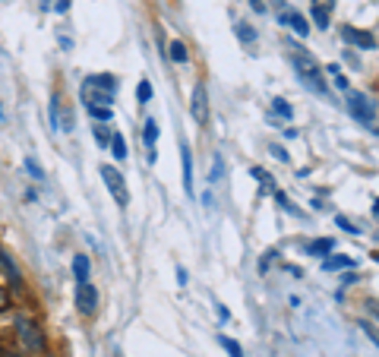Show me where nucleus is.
I'll return each instance as SVG.
<instances>
[{"instance_id":"f257e3e1","label":"nucleus","mask_w":379,"mask_h":357,"mask_svg":"<svg viewBox=\"0 0 379 357\" xmlns=\"http://www.w3.org/2000/svg\"><path fill=\"white\" fill-rule=\"evenodd\" d=\"M291 64H294V73H297V79H300L307 89H313L316 95H322L326 92V79H322V70H319V64H316V58H310L307 51H291Z\"/></svg>"},{"instance_id":"f03ea898","label":"nucleus","mask_w":379,"mask_h":357,"mask_svg":"<svg viewBox=\"0 0 379 357\" xmlns=\"http://www.w3.org/2000/svg\"><path fill=\"white\" fill-rule=\"evenodd\" d=\"M347 111L354 114L357 123H364L370 133H376V105H373V98H366L364 92H347Z\"/></svg>"},{"instance_id":"7ed1b4c3","label":"nucleus","mask_w":379,"mask_h":357,"mask_svg":"<svg viewBox=\"0 0 379 357\" xmlns=\"http://www.w3.org/2000/svg\"><path fill=\"white\" fill-rule=\"evenodd\" d=\"M16 332H19V342H22V348H25V351L38 354V351L44 348V335H41V329H38L35 319H29V316H16Z\"/></svg>"},{"instance_id":"20e7f679","label":"nucleus","mask_w":379,"mask_h":357,"mask_svg":"<svg viewBox=\"0 0 379 357\" xmlns=\"http://www.w3.org/2000/svg\"><path fill=\"white\" fill-rule=\"evenodd\" d=\"M101 177H105V187L111 190V196H114V203L124 209V206H130V190H126V180H124V174L120 171H114L111 165H101Z\"/></svg>"},{"instance_id":"39448f33","label":"nucleus","mask_w":379,"mask_h":357,"mask_svg":"<svg viewBox=\"0 0 379 357\" xmlns=\"http://www.w3.org/2000/svg\"><path fill=\"white\" fill-rule=\"evenodd\" d=\"M95 307H98V291H95L92 281H76V310L82 316H92Z\"/></svg>"},{"instance_id":"423d86ee","label":"nucleus","mask_w":379,"mask_h":357,"mask_svg":"<svg viewBox=\"0 0 379 357\" xmlns=\"http://www.w3.org/2000/svg\"><path fill=\"white\" fill-rule=\"evenodd\" d=\"M190 114H193L196 123H206V121H208V89H206V83H196V86H193V102H190Z\"/></svg>"},{"instance_id":"0eeeda50","label":"nucleus","mask_w":379,"mask_h":357,"mask_svg":"<svg viewBox=\"0 0 379 357\" xmlns=\"http://www.w3.org/2000/svg\"><path fill=\"white\" fill-rule=\"evenodd\" d=\"M341 39L364 48V51H373V48H376V39H373L370 32H360V29H354V26H341Z\"/></svg>"},{"instance_id":"6e6552de","label":"nucleus","mask_w":379,"mask_h":357,"mask_svg":"<svg viewBox=\"0 0 379 357\" xmlns=\"http://www.w3.org/2000/svg\"><path fill=\"white\" fill-rule=\"evenodd\" d=\"M180 165H183V193L193 196V152L187 142H180Z\"/></svg>"},{"instance_id":"1a4fd4ad","label":"nucleus","mask_w":379,"mask_h":357,"mask_svg":"<svg viewBox=\"0 0 379 357\" xmlns=\"http://www.w3.org/2000/svg\"><path fill=\"white\" fill-rule=\"evenodd\" d=\"M86 86H92V89L107 92V95H117L120 79H117V76H111V73H95V76H88V79H86Z\"/></svg>"},{"instance_id":"9d476101","label":"nucleus","mask_w":379,"mask_h":357,"mask_svg":"<svg viewBox=\"0 0 379 357\" xmlns=\"http://www.w3.org/2000/svg\"><path fill=\"white\" fill-rule=\"evenodd\" d=\"M335 0H313V20H316V29H328V13H332Z\"/></svg>"},{"instance_id":"9b49d317","label":"nucleus","mask_w":379,"mask_h":357,"mask_svg":"<svg viewBox=\"0 0 379 357\" xmlns=\"http://www.w3.org/2000/svg\"><path fill=\"white\" fill-rule=\"evenodd\" d=\"M281 22H288V26L294 29V35H300V39H307V35H310L307 20H303L300 13H294V10H291V13H281Z\"/></svg>"},{"instance_id":"f8f14e48","label":"nucleus","mask_w":379,"mask_h":357,"mask_svg":"<svg viewBox=\"0 0 379 357\" xmlns=\"http://www.w3.org/2000/svg\"><path fill=\"white\" fill-rule=\"evenodd\" d=\"M0 266L6 269V275H10V281H13V285H16V288H22V272H19V269H16V262L10 260V253H6L4 247H0Z\"/></svg>"},{"instance_id":"ddd939ff","label":"nucleus","mask_w":379,"mask_h":357,"mask_svg":"<svg viewBox=\"0 0 379 357\" xmlns=\"http://www.w3.org/2000/svg\"><path fill=\"white\" fill-rule=\"evenodd\" d=\"M88 272H92V262H88V256H73V275L76 281H88Z\"/></svg>"},{"instance_id":"4468645a","label":"nucleus","mask_w":379,"mask_h":357,"mask_svg":"<svg viewBox=\"0 0 379 357\" xmlns=\"http://www.w3.org/2000/svg\"><path fill=\"white\" fill-rule=\"evenodd\" d=\"M332 250H335V241H332V237H322V241H313V243H310L307 253H310V256H328Z\"/></svg>"},{"instance_id":"2eb2a0df","label":"nucleus","mask_w":379,"mask_h":357,"mask_svg":"<svg viewBox=\"0 0 379 357\" xmlns=\"http://www.w3.org/2000/svg\"><path fill=\"white\" fill-rule=\"evenodd\" d=\"M351 266H354L351 256H328V260L322 262V269H326V272H341V269H351Z\"/></svg>"},{"instance_id":"dca6fc26","label":"nucleus","mask_w":379,"mask_h":357,"mask_svg":"<svg viewBox=\"0 0 379 357\" xmlns=\"http://www.w3.org/2000/svg\"><path fill=\"white\" fill-rule=\"evenodd\" d=\"M253 177H259V190H262V193H275V177H272V174L253 168Z\"/></svg>"},{"instance_id":"f3484780","label":"nucleus","mask_w":379,"mask_h":357,"mask_svg":"<svg viewBox=\"0 0 379 357\" xmlns=\"http://www.w3.org/2000/svg\"><path fill=\"white\" fill-rule=\"evenodd\" d=\"M111 152H114V159L117 161L126 159V140L120 133H111Z\"/></svg>"},{"instance_id":"a211bd4d","label":"nucleus","mask_w":379,"mask_h":357,"mask_svg":"<svg viewBox=\"0 0 379 357\" xmlns=\"http://www.w3.org/2000/svg\"><path fill=\"white\" fill-rule=\"evenodd\" d=\"M171 60H174V64H187V60H190L187 45H183V41H171Z\"/></svg>"},{"instance_id":"6ab92c4d","label":"nucleus","mask_w":379,"mask_h":357,"mask_svg":"<svg viewBox=\"0 0 379 357\" xmlns=\"http://www.w3.org/2000/svg\"><path fill=\"white\" fill-rule=\"evenodd\" d=\"M234 29H237V39L240 41H246V45H253V41H256V29H253L250 22H237Z\"/></svg>"},{"instance_id":"aec40b11","label":"nucleus","mask_w":379,"mask_h":357,"mask_svg":"<svg viewBox=\"0 0 379 357\" xmlns=\"http://www.w3.org/2000/svg\"><path fill=\"white\" fill-rule=\"evenodd\" d=\"M142 140H145V146H155V140H158V123L155 121H152V117H149V121H145V127H142Z\"/></svg>"},{"instance_id":"412c9836","label":"nucleus","mask_w":379,"mask_h":357,"mask_svg":"<svg viewBox=\"0 0 379 357\" xmlns=\"http://www.w3.org/2000/svg\"><path fill=\"white\" fill-rule=\"evenodd\" d=\"M218 344H221V348H225V351H227V354H231V357H244V348H240V344L234 342V338H227V335H218Z\"/></svg>"},{"instance_id":"4be33fe9","label":"nucleus","mask_w":379,"mask_h":357,"mask_svg":"<svg viewBox=\"0 0 379 357\" xmlns=\"http://www.w3.org/2000/svg\"><path fill=\"white\" fill-rule=\"evenodd\" d=\"M272 111H275L278 117H284V121H291V117H294V108H291L284 98H275V102H272Z\"/></svg>"},{"instance_id":"5701e85b","label":"nucleus","mask_w":379,"mask_h":357,"mask_svg":"<svg viewBox=\"0 0 379 357\" xmlns=\"http://www.w3.org/2000/svg\"><path fill=\"white\" fill-rule=\"evenodd\" d=\"M221 177H225V165H221V155H215L212 171H208V184H218Z\"/></svg>"},{"instance_id":"b1692460","label":"nucleus","mask_w":379,"mask_h":357,"mask_svg":"<svg viewBox=\"0 0 379 357\" xmlns=\"http://www.w3.org/2000/svg\"><path fill=\"white\" fill-rule=\"evenodd\" d=\"M51 127L60 130V98L51 95Z\"/></svg>"},{"instance_id":"393cba45","label":"nucleus","mask_w":379,"mask_h":357,"mask_svg":"<svg viewBox=\"0 0 379 357\" xmlns=\"http://www.w3.org/2000/svg\"><path fill=\"white\" fill-rule=\"evenodd\" d=\"M136 98H139V102H152V83H149V79H139V86H136Z\"/></svg>"},{"instance_id":"a878e982","label":"nucleus","mask_w":379,"mask_h":357,"mask_svg":"<svg viewBox=\"0 0 379 357\" xmlns=\"http://www.w3.org/2000/svg\"><path fill=\"white\" fill-rule=\"evenodd\" d=\"M86 111L95 117V121H111L114 117V108H86Z\"/></svg>"},{"instance_id":"bb28decb","label":"nucleus","mask_w":379,"mask_h":357,"mask_svg":"<svg viewBox=\"0 0 379 357\" xmlns=\"http://www.w3.org/2000/svg\"><path fill=\"white\" fill-rule=\"evenodd\" d=\"M335 224H338V228H341V231H347V234H360V231H357V228H354V224H351V222H347V218H345V215H335Z\"/></svg>"},{"instance_id":"cd10ccee","label":"nucleus","mask_w":379,"mask_h":357,"mask_svg":"<svg viewBox=\"0 0 379 357\" xmlns=\"http://www.w3.org/2000/svg\"><path fill=\"white\" fill-rule=\"evenodd\" d=\"M25 171H29L35 180H41V177H44V171L38 168V161H32V159H25Z\"/></svg>"},{"instance_id":"c85d7f7f","label":"nucleus","mask_w":379,"mask_h":357,"mask_svg":"<svg viewBox=\"0 0 379 357\" xmlns=\"http://www.w3.org/2000/svg\"><path fill=\"white\" fill-rule=\"evenodd\" d=\"M269 152H272V155H275V159H278V161H288V152H284V149H281V146H278V142H272V146H269Z\"/></svg>"},{"instance_id":"c756f323","label":"nucleus","mask_w":379,"mask_h":357,"mask_svg":"<svg viewBox=\"0 0 379 357\" xmlns=\"http://www.w3.org/2000/svg\"><path fill=\"white\" fill-rule=\"evenodd\" d=\"M95 140L105 146V142H111V136H107V127H95Z\"/></svg>"},{"instance_id":"7c9ffc66","label":"nucleus","mask_w":379,"mask_h":357,"mask_svg":"<svg viewBox=\"0 0 379 357\" xmlns=\"http://www.w3.org/2000/svg\"><path fill=\"white\" fill-rule=\"evenodd\" d=\"M332 76H335V86H338L341 92H347V79L341 76V70H338V73H332Z\"/></svg>"},{"instance_id":"2f4dec72","label":"nucleus","mask_w":379,"mask_h":357,"mask_svg":"<svg viewBox=\"0 0 379 357\" xmlns=\"http://www.w3.org/2000/svg\"><path fill=\"white\" fill-rule=\"evenodd\" d=\"M54 10H57V13H69V0H57V4H54Z\"/></svg>"},{"instance_id":"473e14b6","label":"nucleus","mask_w":379,"mask_h":357,"mask_svg":"<svg viewBox=\"0 0 379 357\" xmlns=\"http://www.w3.org/2000/svg\"><path fill=\"white\" fill-rule=\"evenodd\" d=\"M250 7L256 10V13H265V4H262V0H250Z\"/></svg>"},{"instance_id":"72a5a7b5","label":"nucleus","mask_w":379,"mask_h":357,"mask_svg":"<svg viewBox=\"0 0 379 357\" xmlns=\"http://www.w3.org/2000/svg\"><path fill=\"white\" fill-rule=\"evenodd\" d=\"M6 307H10V297H6V291L0 288V310H6Z\"/></svg>"},{"instance_id":"f704fd0d","label":"nucleus","mask_w":379,"mask_h":357,"mask_svg":"<svg viewBox=\"0 0 379 357\" xmlns=\"http://www.w3.org/2000/svg\"><path fill=\"white\" fill-rule=\"evenodd\" d=\"M4 357H19V354H4Z\"/></svg>"},{"instance_id":"c9c22d12","label":"nucleus","mask_w":379,"mask_h":357,"mask_svg":"<svg viewBox=\"0 0 379 357\" xmlns=\"http://www.w3.org/2000/svg\"><path fill=\"white\" fill-rule=\"evenodd\" d=\"M0 121H4V111H0Z\"/></svg>"},{"instance_id":"e433bc0d","label":"nucleus","mask_w":379,"mask_h":357,"mask_svg":"<svg viewBox=\"0 0 379 357\" xmlns=\"http://www.w3.org/2000/svg\"><path fill=\"white\" fill-rule=\"evenodd\" d=\"M0 357H4V351H0Z\"/></svg>"}]
</instances>
